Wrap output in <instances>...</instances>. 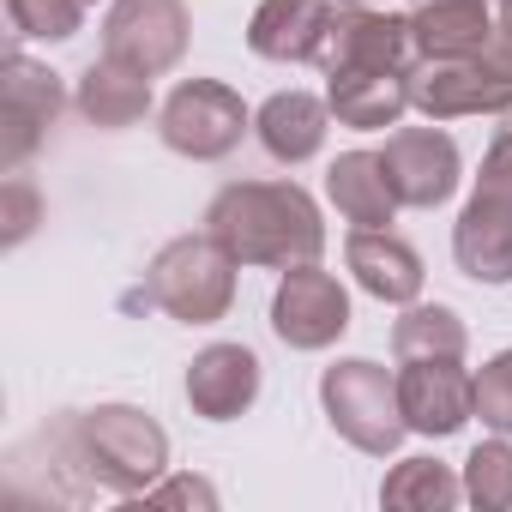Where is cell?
<instances>
[{
  "mask_svg": "<svg viewBox=\"0 0 512 512\" xmlns=\"http://www.w3.org/2000/svg\"><path fill=\"white\" fill-rule=\"evenodd\" d=\"M235 253L205 229V235H175L169 247H157V260L145 272V290L133 302L163 308L181 326H217L235 302Z\"/></svg>",
  "mask_w": 512,
  "mask_h": 512,
  "instance_id": "obj_3",
  "label": "cell"
},
{
  "mask_svg": "<svg viewBox=\"0 0 512 512\" xmlns=\"http://www.w3.org/2000/svg\"><path fill=\"white\" fill-rule=\"evenodd\" d=\"M55 115H61V79L13 49L7 55V175L25 169V157L55 127Z\"/></svg>",
  "mask_w": 512,
  "mask_h": 512,
  "instance_id": "obj_16",
  "label": "cell"
},
{
  "mask_svg": "<svg viewBox=\"0 0 512 512\" xmlns=\"http://www.w3.org/2000/svg\"><path fill=\"white\" fill-rule=\"evenodd\" d=\"M470 332L458 320V308L446 302H410L392 326V356L398 362H422V356H464Z\"/></svg>",
  "mask_w": 512,
  "mask_h": 512,
  "instance_id": "obj_22",
  "label": "cell"
},
{
  "mask_svg": "<svg viewBox=\"0 0 512 512\" xmlns=\"http://www.w3.org/2000/svg\"><path fill=\"white\" fill-rule=\"evenodd\" d=\"M260 398V356L247 344H205L187 362V404L205 422H235Z\"/></svg>",
  "mask_w": 512,
  "mask_h": 512,
  "instance_id": "obj_12",
  "label": "cell"
},
{
  "mask_svg": "<svg viewBox=\"0 0 512 512\" xmlns=\"http://www.w3.org/2000/svg\"><path fill=\"white\" fill-rule=\"evenodd\" d=\"M380 163H386V181H392L398 205H410V211L446 205V199L458 193V175H464L458 145H452L440 127H398V133L386 139Z\"/></svg>",
  "mask_w": 512,
  "mask_h": 512,
  "instance_id": "obj_11",
  "label": "cell"
},
{
  "mask_svg": "<svg viewBox=\"0 0 512 512\" xmlns=\"http://www.w3.org/2000/svg\"><path fill=\"white\" fill-rule=\"evenodd\" d=\"M31 223H37V193H31V181L13 169V175H7V247H19V241L31 235Z\"/></svg>",
  "mask_w": 512,
  "mask_h": 512,
  "instance_id": "obj_28",
  "label": "cell"
},
{
  "mask_svg": "<svg viewBox=\"0 0 512 512\" xmlns=\"http://www.w3.org/2000/svg\"><path fill=\"white\" fill-rule=\"evenodd\" d=\"M452 260L476 284H512V199L500 193H470V205L452 223Z\"/></svg>",
  "mask_w": 512,
  "mask_h": 512,
  "instance_id": "obj_13",
  "label": "cell"
},
{
  "mask_svg": "<svg viewBox=\"0 0 512 512\" xmlns=\"http://www.w3.org/2000/svg\"><path fill=\"white\" fill-rule=\"evenodd\" d=\"M55 446L67 452V464H79L91 488H109L121 500L157 488V476L169 470V434L157 428V416L133 404H97L67 416L55 428Z\"/></svg>",
  "mask_w": 512,
  "mask_h": 512,
  "instance_id": "obj_2",
  "label": "cell"
},
{
  "mask_svg": "<svg viewBox=\"0 0 512 512\" xmlns=\"http://www.w3.org/2000/svg\"><path fill=\"white\" fill-rule=\"evenodd\" d=\"M398 404L410 434L446 440L476 416V374H464V356H422L398 368Z\"/></svg>",
  "mask_w": 512,
  "mask_h": 512,
  "instance_id": "obj_10",
  "label": "cell"
},
{
  "mask_svg": "<svg viewBox=\"0 0 512 512\" xmlns=\"http://www.w3.org/2000/svg\"><path fill=\"white\" fill-rule=\"evenodd\" d=\"M145 506H217V488L199 476H175L163 488H145Z\"/></svg>",
  "mask_w": 512,
  "mask_h": 512,
  "instance_id": "obj_29",
  "label": "cell"
},
{
  "mask_svg": "<svg viewBox=\"0 0 512 512\" xmlns=\"http://www.w3.org/2000/svg\"><path fill=\"white\" fill-rule=\"evenodd\" d=\"M464 500L482 506V512L512 506V434H494L464 458Z\"/></svg>",
  "mask_w": 512,
  "mask_h": 512,
  "instance_id": "obj_24",
  "label": "cell"
},
{
  "mask_svg": "<svg viewBox=\"0 0 512 512\" xmlns=\"http://www.w3.org/2000/svg\"><path fill=\"white\" fill-rule=\"evenodd\" d=\"M326 193L344 211V223H356V229H392V217H398V193L386 181L380 151H344L326 169Z\"/></svg>",
  "mask_w": 512,
  "mask_h": 512,
  "instance_id": "obj_21",
  "label": "cell"
},
{
  "mask_svg": "<svg viewBox=\"0 0 512 512\" xmlns=\"http://www.w3.org/2000/svg\"><path fill=\"white\" fill-rule=\"evenodd\" d=\"M326 103L344 127H362V133H380V127H398L410 103V73H326Z\"/></svg>",
  "mask_w": 512,
  "mask_h": 512,
  "instance_id": "obj_20",
  "label": "cell"
},
{
  "mask_svg": "<svg viewBox=\"0 0 512 512\" xmlns=\"http://www.w3.org/2000/svg\"><path fill=\"white\" fill-rule=\"evenodd\" d=\"M380 500L398 512H452L464 500V476H452V464L440 458H404L380 482Z\"/></svg>",
  "mask_w": 512,
  "mask_h": 512,
  "instance_id": "obj_23",
  "label": "cell"
},
{
  "mask_svg": "<svg viewBox=\"0 0 512 512\" xmlns=\"http://www.w3.org/2000/svg\"><path fill=\"white\" fill-rule=\"evenodd\" d=\"M326 127H332V103L314 97V91H278L260 103V115H253V133H260V145L278 157V163H308L320 157L326 145Z\"/></svg>",
  "mask_w": 512,
  "mask_h": 512,
  "instance_id": "obj_17",
  "label": "cell"
},
{
  "mask_svg": "<svg viewBox=\"0 0 512 512\" xmlns=\"http://www.w3.org/2000/svg\"><path fill=\"white\" fill-rule=\"evenodd\" d=\"M416 7H422V0H416Z\"/></svg>",
  "mask_w": 512,
  "mask_h": 512,
  "instance_id": "obj_31",
  "label": "cell"
},
{
  "mask_svg": "<svg viewBox=\"0 0 512 512\" xmlns=\"http://www.w3.org/2000/svg\"><path fill=\"white\" fill-rule=\"evenodd\" d=\"M332 0H260L247 19V49L260 61H320L326 31H332Z\"/></svg>",
  "mask_w": 512,
  "mask_h": 512,
  "instance_id": "obj_14",
  "label": "cell"
},
{
  "mask_svg": "<svg viewBox=\"0 0 512 512\" xmlns=\"http://www.w3.org/2000/svg\"><path fill=\"white\" fill-rule=\"evenodd\" d=\"M187 37H193L187 0H115L103 19V55L145 79H163L169 67H181Z\"/></svg>",
  "mask_w": 512,
  "mask_h": 512,
  "instance_id": "obj_7",
  "label": "cell"
},
{
  "mask_svg": "<svg viewBox=\"0 0 512 512\" xmlns=\"http://www.w3.org/2000/svg\"><path fill=\"white\" fill-rule=\"evenodd\" d=\"M272 332L290 350H332L350 332V296L332 272L314 266H290L278 296H272Z\"/></svg>",
  "mask_w": 512,
  "mask_h": 512,
  "instance_id": "obj_9",
  "label": "cell"
},
{
  "mask_svg": "<svg viewBox=\"0 0 512 512\" xmlns=\"http://www.w3.org/2000/svg\"><path fill=\"white\" fill-rule=\"evenodd\" d=\"M320 404H326V422L368 458H386L404 446L410 422H404V404H398V374H386L380 362L368 356H344L320 374Z\"/></svg>",
  "mask_w": 512,
  "mask_h": 512,
  "instance_id": "obj_4",
  "label": "cell"
},
{
  "mask_svg": "<svg viewBox=\"0 0 512 512\" xmlns=\"http://www.w3.org/2000/svg\"><path fill=\"white\" fill-rule=\"evenodd\" d=\"M247 127H253V115H247L241 91L223 79H181L157 115L163 145L175 157H193V163H223Z\"/></svg>",
  "mask_w": 512,
  "mask_h": 512,
  "instance_id": "obj_6",
  "label": "cell"
},
{
  "mask_svg": "<svg viewBox=\"0 0 512 512\" xmlns=\"http://www.w3.org/2000/svg\"><path fill=\"white\" fill-rule=\"evenodd\" d=\"M7 19L31 43H67L85 25V0H7Z\"/></svg>",
  "mask_w": 512,
  "mask_h": 512,
  "instance_id": "obj_25",
  "label": "cell"
},
{
  "mask_svg": "<svg viewBox=\"0 0 512 512\" xmlns=\"http://www.w3.org/2000/svg\"><path fill=\"white\" fill-rule=\"evenodd\" d=\"M344 266L356 272V284L374 296V302H392V308H410L422 302V253L392 235V229H350L344 241Z\"/></svg>",
  "mask_w": 512,
  "mask_h": 512,
  "instance_id": "obj_15",
  "label": "cell"
},
{
  "mask_svg": "<svg viewBox=\"0 0 512 512\" xmlns=\"http://www.w3.org/2000/svg\"><path fill=\"white\" fill-rule=\"evenodd\" d=\"M416 31L410 13H374L362 0H344L332 13L320 67L326 73H416Z\"/></svg>",
  "mask_w": 512,
  "mask_h": 512,
  "instance_id": "obj_8",
  "label": "cell"
},
{
  "mask_svg": "<svg viewBox=\"0 0 512 512\" xmlns=\"http://www.w3.org/2000/svg\"><path fill=\"white\" fill-rule=\"evenodd\" d=\"M476 416L494 434H512V350L482 362V374H476Z\"/></svg>",
  "mask_w": 512,
  "mask_h": 512,
  "instance_id": "obj_26",
  "label": "cell"
},
{
  "mask_svg": "<svg viewBox=\"0 0 512 512\" xmlns=\"http://www.w3.org/2000/svg\"><path fill=\"white\" fill-rule=\"evenodd\" d=\"M494 25H500V31L512 37V0H500V13H494Z\"/></svg>",
  "mask_w": 512,
  "mask_h": 512,
  "instance_id": "obj_30",
  "label": "cell"
},
{
  "mask_svg": "<svg viewBox=\"0 0 512 512\" xmlns=\"http://www.w3.org/2000/svg\"><path fill=\"white\" fill-rule=\"evenodd\" d=\"M410 103L428 121H458V115H512V37L494 31L482 55L458 61H416L410 73Z\"/></svg>",
  "mask_w": 512,
  "mask_h": 512,
  "instance_id": "obj_5",
  "label": "cell"
},
{
  "mask_svg": "<svg viewBox=\"0 0 512 512\" xmlns=\"http://www.w3.org/2000/svg\"><path fill=\"white\" fill-rule=\"evenodd\" d=\"M410 31L422 61H458V55H482L500 25L488 13V0H422L410 13Z\"/></svg>",
  "mask_w": 512,
  "mask_h": 512,
  "instance_id": "obj_18",
  "label": "cell"
},
{
  "mask_svg": "<svg viewBox=\"0 0 512 512\" xmlns=\"http://www.w3.org/2000/svg\"><path fill=\"white\" fill-rule=\"evenodd\" d=\"M205 229L241 266L290 272V266H314L326 253V223L302 181H229L211 193Z\"/></svg>",
  "mask_w": 512,
  "mask_h": 512,
  "instance_id": "obj_1",
  "label": "cell"
},
{
  "mask_svg": "<svg viewBox=\"0 0 512 512\" xmlns=\"http://www.w3.org/2000/svg\"><path fill=\"white\" fill-rule=\"evenodd\" d=\"M73 103H79V115H85L91 127L121 133V127H139V121L151 115V79L103 55V61H91V67L79 73V97H73Z\"/></svg>",
  "mask_w": 512,
  "mask_h": 512,
  "instance_id": "obj_19",
  "label": "cell"
},
{
  "mask_svg": "<svg viewBox=\"0 0 512 512\" xmlns=\"http://www.w3.org/2000/svg\"><path fill=\"white\" fill-rule=\"evenodd\" d=\"M476 187L512 199V115H506V127H494V145L482 151V175H476Z\"/></svg>",
  "mask_w": 512,
  "mask_h": 512,
  "instance_id": "obj_27",
  "label": "cell"
}]
</instances>
